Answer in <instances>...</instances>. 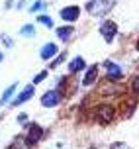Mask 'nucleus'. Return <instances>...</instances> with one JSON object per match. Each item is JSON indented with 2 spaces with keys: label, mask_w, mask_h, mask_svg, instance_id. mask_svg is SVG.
<instances>
[{
  "label": "nucleus",
  "mask_w": 139,
  "mask_h": 149,
  "mask_svg": "<svg viewBox=\"0 0 139 149\" xmlns=\"http://www.w3.org/2000/svg\"><path fill=\"white\" fill-rule=\"evenodd\" d=\"M79 14H81V8L79 6H69V8H63L61 10V16H63L65 22H74L79 18Z\"/></svg>",
  "instance_id": "obj_6"
},
{
  "label": "nucleus",
  "mask_w": 139,
  "mask_h": 149,
  "mask_svg": "<svg viewBox=\"0 0 139 149\" xmlns=\"http://www.w3.org/2000/svg\"><path fill=\"white\" fill-rule=\"evenodd\" d=\"M41 8H45V4H43V2H35V4L31 6V12H35V10H41Z\"/></svg>",
  "instance_id": "obj_16"
},
{
  "label": "nucleus",
  "mask_w": 139,
  "mask_h": 149,
  "mask_svg": "<svg viewBox=\"0 0 139 149\" xmlns=\"http://www.w3.org/2000/svg\"><path fill=\"white\" fill-rule=\"evenodd\" d=\"M39 22L43 24V26H47V28H53V20L49 16H39Z\"/></svg>",
  "instance_id": "obj_14"
},
{
  "label": "nucleus",
  "mask_w": 139,
  "mask_h": 149,
  "mask_svg": "<svg viewBox=\"0 0 139 149\" xmlns=\"http://www.w3.org/2000/svg\"><path fill=\"white\" fill-rule=\"evenodd\" d=\"M112 149H127L124 145V143H114V145H112Z\"/></svg>",
  "instance_id": "obj_19"
},
{
  "label": "nucleus",
  "mask_w": 139,
  "mask_h": 149,
  "mask_svg": "<svg viewBox=\"0 0 139 149\" xmlns=\"http://www.w3.org/2000/svg\"><path fill=\"white\" fill-rule=\"evenodd\" d=\"M71 33H73V28H59L57 30V36H59V39H69L71 37Z\"/></svg>",
  "instance_id": "obj_12"
},
{
  "label": "nucleus",
  "mask_w": 139,
  "mask_h": 149,
  "mask_svg": "<svg viewBox=\"0 0 139 149\" xmlns=\"http://www.w3.org/2000/svg\"><path fill=\"white\" fill-rule=\"evenodd\" d=\"M96 77H98V65H94V67H90L86 71V74H84V81H82V84H92V82H94V79Z\"/></svg>",
  "instance_id": "obj_7"
},
{
  "label": "nucleus",
  "mask_w": 139,
  "mask_h": 149,
  "mask_svg": "<svg viewBox=\"0 0 139 149\" xmlns=\"http://www.w3.org/2000/svg\"><path fill=\"white\" fill-rule=\"evenodd\" d=\"M57 53V45L55 43H47V45H43V49H41V57L43 59H49V57H53Z\"/></svg>",
  "instance_id": "obj_8"
},
{
  "label": "nucleus",
  "mask_w": 139,
  "mask_h": 149,
  "mask_svg": "<svg viewBox=\"0 0 139 149\" xmlns=\"http://www.w3.org/2000/svg\"><path fill=\"white\" fill-rule=\"evenodd\" d=\"M108 79H122V69L114 63H108Z\"/></svg>",
  "instance_id": "obj_9"
},
{
  "label": "nucleus",
  "mask_w": 139,
  "mask_h": 149,
  "mask_svg": "<svg viewBox=\"0 0 139 149\" xmlns=\"http://www.w3.org/2000/svg\"><path fill=\"white\" fill-rule=\"evenodd\" d=\"M41 135H43V130L39 126H29V134H28V137H26V143H28V145H35V141L41 139Z\"/></svg>",
  "instance_id": "obj_5"
},
{
  "label": "nucleus",
  "mask_w": 139,
  "mask_h": 149,
  "mask_svg": "<svg viewBox=\"0 0 139 149\" xmlns=\"http://www.w3.org/2000/svg\"><path fill=\"white\" fill-rule=\"evenodd\" d=\"M0 59H2V57H0Z\"/></svg>",
  "instance_id": "obj_20"
},
{
  "label": "nucleus",
  "mask_w": 139,
  "mask_h": 149,
  "mask_svg": "<svg viewBox=\"0 0 139 149\" xmlns=\"http://www.w3.org/2000/svg\"><path fill=\"white\" fill-rule=\"evenodd\" d=\"M31 94H33V88H31V86H28V88H26L22 94L14 100V104L18 106V104H22V102H26V100H29V98H31Z\"/></svg>",
  "instance_id": "obj_10"
},
{
  "label": "nucleus",
  "mask_w": 139,
  "mask_h": 149,
  "mask_svg": "<svg viewBox=\"0 0 139 149\" xmlns=\"http://www.w3.org/2000/svg\"><path fill=\"white\" fill-rule=\"evenodd\" d=\"M112 120H114V108L112 106H100L98 108V122L110 124Z\"/></svg>",
  "instance_id": "obj_4"
},
{
  "label": "nucleus",
  "mask_w": 139,
  "mask_h": 149,
  "mask_svg": "<svg viewBox=\"0 0 139 149\" xmlns=\"http://www.w3.org/2000/svg\"><path fill=\"white\" fill-rule=\"evenodd\" d=\"M33 31H35V30H33V26H24V28H22V33H24V36H31Z\"/></svg>",
  "instance_id": "obj_15"
},
{
  "label": "nucleus",
  "mask_w": 139,
  "mask_h": 149,
  "mask_svg": "<svg viewBox=\"0 0 139 149\" xmlns=\"http://www.w3.org/2000/svg\"><path fill=\"white\" fill-rule=\"evenodd\" d=\"M14 90H16V86H10V88H8L6 92L2 94V100H0V104H4V102H8V98L12 96V92H14Z\"/></svg>",
  "instance_id": "obj_13"
},
{
  "label": "nucleus",
  "mask_w": 139,
  "mask_h": 149,
  "mask_svg": "<svg viewBox=\"0 0 139 149\" xmlns=\"http://www.w3.org/2000/svg\"><path fill=\"white\" fill-rule=\"evenodd\" d=\"M59 102H61V92H59V90H49V92H45L43 98H41V104L47 106V108L57 106Z\"/></svg>",
  "instance_id": "obj_2"
},
{
  "label": "nucleus",
  "mask_w": 139,
  "mask_h": 149,
  "mask_svg": "<svg viewBox=\"0 0 139 149\" xmlns=\"http://www.w3.org/2000/svg\"><path fill=\"white\" fill-rule=\"evenodd\" d=\"M131 86H133V90H135V92H139V77L135 79V81H133V84H131Z\"/></svg>",
  "instance_id": "obj_18"
},
{
  "label": "nucleus",
  "mask_w": 139,
  "mask_h": 149,
  "mask_svg": "<svg viewBox=\"0 0 139 149\" xmlns=\"http://www.w3.org/2000/svg\"><path fill=\"white\" fill-rule=\"evenodd\" d=\"M45 77H47V73H39V74L35 77V79H33V82H39V81H43Z\"/></svg>",
  "instance_id": "obj_17"
},
{
  "label": "nucleus",
  "mask_w": 139,
  "mask_h": 149,
  "mask_svg": "<svg viewBox=\"0 0 139 149\" xmlns=\"http://www.w3.org/2000/svg\"><path fill=\"white\" fill-rule=\"evenodd\" d=\"M82 67H84V59H82V57H76V59H73V61H71V65H69L71 73H79Z\"/></svg>",
  "instance_id": "obj_11"
},
{
  "label": "nucleus",
  "mask_w": 139,
  "mask_h": 149,
  "mask_svg": "<svg viewBox=\"0 0 139 149\" xmlns=\"http://www.w3.org/2000/svg\"><path fill=\"white\" fill-rule=\"evenodd\" d=\"M112 8V0H92L86 4V10L92 16H102Z\"/></svg>",
  "instance_id": "obj_1"
},
{
  "label": "nucleus",
  "mask_w": 139,
  "mask_h": 149,
  "mask_svg": "<svg viewBox=\"0 0 139 149\" xmlns=\"http://www.w3.org/2000/svg\"><path fill=\"white\" fill-rule=\"evenodd\" d=\"M116 31H117V28H116V24H114V22H104L102 28H100V33L104 36L106 41H112V39L116 37Z\"/></svg>",
  "instance_id": "obj_3"
}]
</instances>
